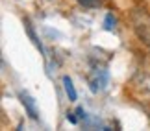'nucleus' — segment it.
Instances as JSON below:
<instances>
[{"instance_id":"nucleus-1","label":"nucleus","mask_w":150,"mask_h":131,"mask_svg":"<svg viewBox=\"0 0 150 131\" xmlns=\"http://www.w3.org/2000/svg\"><path fill=\"white\" fill-rule=\"evenodd\" d=\"M108 81H109L108 70L96 68V70L91 74V78H89V89L93 90V92H102V90L108 87Z\"/></svg>"},{"instance_id":"nucleus-2","label":"nucleus","mask_w":150,"mask_h":131,"mask_svg":"<svg viewBox=\"0 0 150 131\" xmlns=\"http://www.w3.org/2000/svg\"><path fill=\"white\" fill-rule=\"evenodd\" d=\"M19 98H21V104L24 105L26 113L30 115V118L37 120V118H39V111H37V107H35V100H33L28 92H21V94H19Z\"/></svg>"},{"instance_id":"nucleus-3","label":"nucleus","mask_w":150,"mask_h":131,"mask_svg":"<svg viewBox=\"0 0 150 131\" xmlns=\"http://www.w3.org/2000/svg\"><path fill=\"white\" fill-rule=\"evenodd\" d=\"M134 30H135V35L139 37V41L150 48V26L148 24H135Z\"/></svg>"},{"instance_id":"nucleus-4","label":"nucleus","mask_w":150,"mask_h":131,"mask_svg":"<svg viewBox=\"0 0 150 131\" xmlns=\"http://www.w3.org/2000/svg\"><path fill=\"white\" fill-rule=\"evenodd\" d=\"M63 89H65L69 100H71V102H76L78 94H76V89H74V85H72V79L69 78V76H63Z\"/></svg>"},{"instance_id":"nucleus-5","label":"nucleus","mask_w":150,"mask_h":131,"mask_svg":"<svg viewBox=\"0 0 150 131\" xmlns=\"http://www.w3.org/2000/svg\"><path fill=\"white\" fill-rule=\"evenodd\" d=\"M24 26H26V32H28V37L32 39V43L35 44V46L39 48V52H43L45 54V50H43V44H41V41H39V37L35 35V32H33V28H32V24H30V20H24Z\"/></svg>"},{"instance_id":"nucleus-6","label":"nucleus","mask_w":150,"mask_h":131,"mask_svg":"<svg viewBox=\"0 0 150 131\" xmlns=\"http://www.w3.org/2000/svg\"><path fill=\"white\" fill-rule=\"evenodd\" d=\"M78 4H82L83 8H98L100 0H76Z\"/></svg>"},{"instance_id":"nucleus-7","label":"nucleus","mask_w":150,"mask_h":131,"mask_svg":"<svg viewBox=\"0 0 150 131\" xmlns=\"http://www.w3.org/2000/svg\"><path fill=\"white\" fill-rule=\"evenodd\" d=\"M104 24H106L108 30H111V28H113V24H115V17H113V13H108V15H106V20H104Z\"/></svg>"},{"instance_id":"nucleus-8","label":"nucleus","mask_w":150,"mask_h":131,"mask_svg":"<svg viewBox=\"0 0 150 131\" xmlns=\"http://www.w3.org/2000/svg\"><path fill=\"white\" fill-rule=\"evenodd\" d=\"M76 115L82 118V120H85V118H87V113L83 111V107H78V109H76Z\"/></svg>"},{"instance_id":"nucleus-9","label":"nucleus","mask_w":150,"mask_h":131,"mask_svg":"<svg viewBox=\"0 0 150 131\" xmlns=\"http://www.w3.org/2000/svg\"><path fill=\"white\" fill-rule=\"evenodd\" d=\"M67 120L71 124H78V118L74 116V113H67Z\"/></svg>"}]
</instances>
